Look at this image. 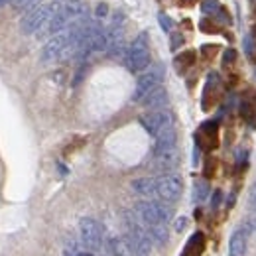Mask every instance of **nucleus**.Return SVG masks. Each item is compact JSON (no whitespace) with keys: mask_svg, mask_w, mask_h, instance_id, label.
I'll return each mask as SVG.
<instances>
[{"mask_svg":"<svg viewBox=\"0 0 256 256\" xmlns=\"http://www.w3.org/2000/svg\"><path fill=\"white\" fill-rule=\"evenodd\" d=\"M106 4H98L96 6V18H102V16H106Z\"/></svg>","mask_w":256,"mask_h":256,"instance_id":"obj_27","label":"nucleus"},{"mask_svg":"<svg viewBox=\"0 0 256 256\" xmlns=\"http://www.w3.org/2000/svg\"><path fill=\"white\" fill-rule=\"evenodd\" d=\"M182 44H184V36L182 34H174L172 36V50H178Z\"/></svg>","mask_w":256,"mask_h":256,"instance_id":"obj_25","label":"nucleus"},{"mask_svg":"<svg viewBox=\"0 0 256 256\" xmlns=\"http://www.w3.org/2000/svg\"><path fill=\"white\" fill-rule=\"evenodd\" d=\"M186 226H188V217H180L176 224H174V228L178 230V232H182V230H186Z\"/></svg>","mask_w":256,"mask_h":256,"instance_id":"obj_26","label":"nucleus"},{"mask_svg":"<svg viewBox=\"0 0 256 256\" xmlns=\"http://www.w3.org/2000/svg\"><path fill=\"white\" fill-rule=\"evenodd\" d=\"M146 108H150V110H158V108H164L166 104H168V91L164 89V87H156V89H152L148 95L144 96L142 100H140Z\"/></svg>","mask_w":256,"mask_h":256,"instance_id":"obj_11","label":"nucleus"},{"mask_svg":"<svg viewBox=\"0 0 256 256\" xmlns=\"http://www.w3.org/2000/svg\"><path fill=\"white\" fill-rule=\"evenodd\" d=\"M67 46H69V36L67 32H60L56 36H52L48 40V44L44 46L42 50V64H54V62H60L67 58Z\"/></svg>","mask_w":256,"mask_h":256,"instance_id":"obj_7","label":"nucleus"},{"mask_svg":"<svg viewBox=\"0 0 256 256\" xmlns=\"http://www.w3.org/2000/svg\"><path fill=\"white\" fill-rule=\"evenodd\" d=\"M52 14H54V6H52V4H38L36 8L28 10V14L22 18V22H20V32L26 34V36L40 34L48 26Z\"/></svg>","mask_w":256,"mask_h":256,"instance_id":"obj_3","label":"nucleus"},{"mask_svg":"<svg viewBox=\"0 0 256 256\" xmlns=\"http://www.w3.org/2000/svg\"><path fill=\"white\" fill-rule=\"evenodd\" d=\"M184 182L176 174H164L156 180V197L166 203H174L182 197Z\"/></svg>","mask_w":256,"mask_h":256,"instance_id":"obj_6","label":"nucleus"},{"mask_svg":"<svg viewBox=\"0 0 256 256\" xmlns=\"http://www.w3.org/2000/svg\"><path fill=\"white\" fill-rule=\"evenodd\" d=\"M140 124L144 126V130L150 134V136H158L160 132H164L166 128L174 126V118L168 110L158 108V110H148L146 114L140 116Z\"/></svg>","mask_w":256,"mask_h":256,"instance_id":"obj_9","label":"nucleus"},{"mask_svg":"<svg viewBox=\"0 0 256 256\" xmlns=\"http://www.w3.org/2000/svg\"><path fill=\"white\" fill-rule=\"evenodd\" d=\"M209 184L205 182V180H197L195 184H193V201L195 203H203L207 197H209Z\"/></svg>","mask_w":256,"mask_h":256,"instance_id":"obj_17","label":"nucleus"},{"mask_svg":"<svg viewBox=\"0 0 256 256\" xmlns=\"http://www.w3.org/2000/svg\"><path fill=\"white\" fill-rule=\"evenodd\" d=\"M108 250L112 256H136L128 238H124V236H110L108 238Z\"/></svg>","mask_w":256,"mask_h":256,"instance_id":"obj_13","label":"nucleus"},{"mask_svg":"<svg viewBox=\"0 0 256 256\" xmlns=\"http://www.w3.org/2000/svg\"><path fill=\"white\" fill-rule=\"evenodd\" d=\"M246 254V236L242 230H234L228 240V256H244Z\"/></svg>","mask_w":256,"mask_h":256,"instance_id":"obj_14","label":"nucleus"},{"mask_svg":"<svg viewBox=\"0 0 256 256\" xmlns=\"http://www.w3.org/2000/svg\"><path fill=\"white\" fill-rule=\"evenodd\" d=\"M254 79H256V67H254Z\"/></svg>","mask_w":256,"mask_h":256,"instance_id":"obj_33","label":"nucleus"},{"mask_svg":"<svg viewBox=\"0 0 256 256\" xmlns=\"http://www.w3.org/2000/svg\"><path fill=\"white\" fill-rule=\"evenodd\" d=\"M201 10H203V14H217L221 10V6L217 0H201Z\"/></svg>","mask_w":256,"mask_h":256,"instance_id":"obj_20","label":"nucleus"},{"mask_svg":"<svg viewBox=\"0 0 256 256\" xmlns=\"http://www.w3.org/2000/svg\"><path fill=\"white\" fill-rule=\"evenodd\" d=\"M79 234H81V242L89 248V250H100L102 246V226L93 217H83L79 221Z\"/></svg>","mask_w":256,"mask_h":256,"instance_id":"obj_8","label":"nucleus"},{"mask_svg":"<svg viewBox=\"0 0 256 256\" xmlns=\"http://www.w3.org/2000/svg\"><path fill=\"white\" fill-rule=\"evenodd\" d=\"M146 228H148V234H150L152 242H156V244L164 246V244L170 240L168 224H150V226H146Z\"/></svg>","mask_w":256,"mask_h":256,"instance_id":"obj_15","label":"nucleus"},{"mask_svg":"<svg viewBox=\"0 0 256 256\" xmlns=\"http://www.w3.org/2000/svg\"><path fill=\"white\" fill-rule=\"evenodd\" d=\"M126 228H128V242L136 256H150L152 252V238L148 234V228H144L136 219L126 215Z\"/></svg>","mask_w":256,"mask_h":256,"instance_id":"obj_4","label":"nucleus"},{"mask_svg":"<svg viewBox=\"0 0 256 256\" xmlns=\"http://www.w3.org/2000/svg\"><path fill=\"white\" fill-rule=\"evenodd\" d=\"M132 192L142 197H154L156 195V180L154 178H138L130 184Z\"/></svg>","mask_w":256,"mask_h":256,"instance_id":"obj_12","label":"nucleus"},{"mask_svg":"<svg viewBox=\"0 0 256 256\" xmlns=\"http://www.w3.org/2000/svg\"><path fill=\"white\" fill-rule=\"evenodd\" d=\"M158 20H160V26H162V30H164V32H172L174 22H172V18H170L168 14L160 12V14H158Z\"/></svg>","mask_w":256,"mask_h":256,"instance_id":"obj_21","label":"nucleus"},{"mask_svg":"<svg viewBox=\"0 0 256 256\" xmlns=\"http://www.w3.org/2000/svg\"><path fill=\"white\" fill-rule=\"evenodd\" d=\"M248 209L256 213V182L252 184V188H250V192H248Z\"/></svg>","mask_w":256,"mask_h":256,"instance_id":"obj_22","label":"nucleus"},{"mask_svg":"<svg viewBox=\"0 0 256 256\" xmlns=\"http://www.w3.org/2000/svg\"><path fill=\"white\" fill-rule=\"evenodd\" d=\"M56 2H62V4H65V2H67V0H56Z\"/></svg>","mask_w":256,"mask_h":256,"instance_id":"obj_32","label":"nucleus"},{"mask_svg":"<svg viewBox=\"0 0 256 256\" xmlns=\"http://www.w3.org/2000/svg\"><path fill=\"white\" fill-rule=\"evenodd\" d=\"M77 256H95L93 252H77Z\"/></svg>","mask_w":256,"mask_h":256,"instance_id":"obj_29","label":"nucleus"},{"mask_svg":"<svg viewBox=\"0 0 256 256\" xmlns=\"http://www.w3.org/2000/svg\"><path fill=\"white\" fill-rule=\"evenodd\" d=\"M134 211L136 215L140 217V221L150 226V224H168L174 217V211L172 207L164 203H158V201H138L134 205Z\"/></svg>","mask_w":256,"mask_h":256,"instance_id":"obj_1","label":"nucleus"},{"mask_svg":"<svg viewBox=\"0 0 256 256\" xmlns=\"http://www.w3.org/2000/svg\"><path fill=\"white\" fill-rule=\"evenodd\" d=\"M221 199H223V193H221V190H215L213 197H211V207H213V209H217V207L221 205Z\"/></svg>","mask_w":256,"mask_h":256,"instance_id":"obj_24","label":"nucleus"},{"mask_svg":"<svg viewBox=\"0 0 256 256\" xmlns=\"http://www.w3.org/2000/svg\"><path fill=\"white\" fill-rule=\"evenodd\" d=\"M176 142H178V134H176L174 126L166 128L164 132H160V134L156 136V142H154V156H160V154L176 150Z\"/></svg>","mask_w":256,"mask_h":256,"instance_id":"obj_10","label":"nucleus"},{"mask_svg":"<svg viewBox=\"0 0 256 256\" xmlns=\"http://www.w3.org/2000/svg\"><path fill=\"white\" fill-rule=\"evenodd\" d=\"M38 4H42V0H12V6H14V10H18V12L32 10Z\"/></svg>","mask_w":256,"mask_h":256,"instance_id":"obj_19","label":"nucleus"},{"mask_svg":"<svg viewBox=\"0 0 256 256\" xmlns=\"http://www.w3.org/2000/svg\"><path fill=\"white\" fill-rule=\"evenodd\" d=\"M8 2H12V0H0V8H2V6H6Z\"/></svg>","mask_w":256,"mask_h":256,"instance_id":"obj_30","label":"nucleus"},{"mask_svg":"<svg viewBox=\"0 0 256 256\" xmlns=\"http://www.w3.org/2000/svg\"><path fill=\"white\" fill-rule=\"evenodd\" d=\"M164 71H166V69H164L162 64H156V65H152V67H148V71H144V73L138 77V81H136V87H134V93H132V100H134V102H140L152 89L160 87L162 81H164Z\"/></svg>","mask_w":256,"mask_h":256,"instance_id":"obj_5","label":"nucleus"},{"mask_svg":"<svg viewBox=\"0 0 256 256\" xmlns=\"http://www.w3.org/2000/svg\"><path fill=\"white\" fill-rule=\"evenodd\" d=\"M248 230H256V219H248Z\"/></svg>","mask_w":256,"mask_h":256,"instance_id":"obj_28","label":"nucleus"},{"mask_svg":"<svg viewBox=\"0 0 256 256\" xmlns=\"http://www.w3.org/2000/svg\"><path fill=\"white\" fill-rule=\"evenodd\" d=\"M126 67L132 73H140L150 65V42H148V34L140 32L136 36V40L130 44L124 56Z\"/></svg>","mask_w":256,"mask_h":256,"instance_id":"obj_2","label":"nucleus"},{"mask_svg":"<svg viewBox=\"0 0 256 256\" xmlns=\"http://www.w3.org/2000/svg\"><path fill=\"white\" fill-rule=\"evenodd\" d=\"M195 62V54L193 52H188V54H182L180 58H176V67H178V71L182 73L184 69H188L190 65H193Z\"/></svg>","mask_w":256,"mask_h":256,"instance_id":"obj_18","label":"nucleus"},{"mask_svg":"<svg viewBox=\"0 0 256 256\" xmlns=\"http://www.w3.org/2000/svg\"><path fill=\"white\" fill-rule=\"evenodd\" d=\"M252 40H254V48H256V28H254V32H252Z\"/></svg>","mask_w":256,"mask_h":256,"instance_id":"obj_31","label":"nucleus"},{"mask_svg":"<svg viewBox=\"0 0 256 256\" xmlns=\"http://www.w3.org/2000/svg\"><path fill=\"white\" fill-rule=\"evenodd\" d=\"M234 60H236V52H234V50H226V52H224V58H223L224 67H226L228 64H232Z\"/></svg>","mask_w":256,"mask_h":256,"instance_id":"obj_23","label":"nucleus"},{"mask_svg":"<svg viewBox=\"0 0 256 256\" xmlns=\"http://www.w3.org/2000/svg\"><path fill=\"white\" fill-rule=\"evenodd\" d=\"M154 158H156V168L162 170V172H168V170L176 168V164H178V152L172 150V152H166V154L154 156Z\"/></svg>","mask_w":256,"mask_h":256,"instance_id":"obj_16","label":"nucleus"}]
</instances>
